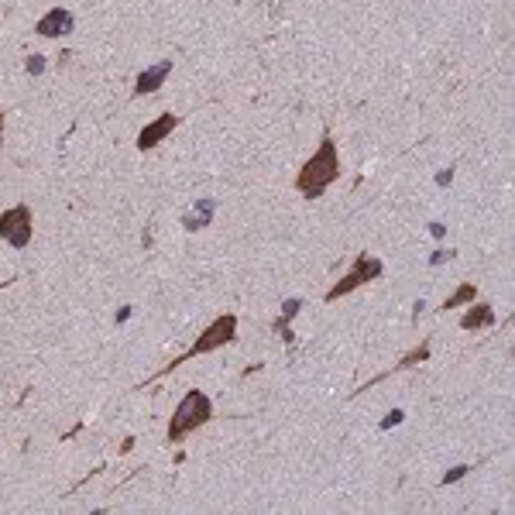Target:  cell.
I'll return each mask as SVG.
<instances>
[{"label": "cell", "mask_w": 515, "mask_h": 515, "mask_svg": "<svg viewBox=\"0 0 515 515\" xmlns=\"http://www.w3.org/2000/svg\"><path fill=\"white\" fill-rule=\"evenodd\" d=\"M210 416H213V402L206 399L203 392H186V399L179 402V409L172 416V423H169V440L172 443H179L182 437H189L193 430H200L210 423Z\"/></svg>", "instance_id": "7a4b0ae2"}, {"label": "cell", "mask_w": 515, "mask_h": 515, "mask_svg": "<svg viewBox=\"0 0 515 515\" xmlns=\"http://www.w3.org/2000/svg\"><path fill=\"white\" fill-rule=\"evenodd\" d=\"M491 323H495V309H491L488 303H474V306L464 313L461 330H485Z\"/></svg>", "instance_id": "30bf717a"}, {"label": "cell", "mask_w": 515, "mask_h": 515, "mask_svg": "<svg viewBox=\"0 0 515 515\" xmlns=\"http://www.w3.org/2000/svg\"><path fill=\"white\" fill-rule=\"evenodd\" d=\"M0 141H4V114H0Z\"/></svg>", "instance_id": "44dd1931"}, {"label": "cell", "mask_w": 515, "mask_h": 515, "mask_svg": "<svg viewBox=\"0 0 515 515\" xmlns=\"http://www.w3.org/2000/svg\"><path fill=\"white\" fill-rule=\"evenodd\" d=\"M430 234H433V237H443V234H447V227H443V224H430Z\"/></svg>", "instance_id": "ffe728a7"}, {"label": "cell", "mask_w": 515, "mask_h": 515, "mask_svg": "<svg viewBox=\"0 0 515 515\" xmlns=\"http://www.w3.org/2000/svg\"><path fill=\"white\" fill-rule=\"evenodd\" d=\"M426 358H430V340H423V344H419L416 351H409L406 358L395 364V371H402V368H409V364H419V360H426Z\"/></svg>", "instance_id": "7c38bea8"}, {"label": "cell", "mask_w": 515, "mask_h": 515, "mask_svg": "<svg viewBox=\"0 0 515 515\" xmlns=\"http://www.w3.org/2000/svg\"><path fill=\"white\" fill-rule=\"evenodd\" d=\"M28 73H31V76H42V73H45V55H31V59H28Z\"/></svg>", "instance_id": "2e32d148"}, {"label": "cell", "mask_w": 515, "mask_h": 515, "mask_svg": "<svg viewBox=\"0 0 515 515\" xmlns=\"http://www.w3.org/2000/svg\"><path fill=\"white\" fill-rule=\"evenodd\" d=\"M76 28V18H73V11H66V7H55L49 11L42 21H38V35L42 38H62V35H69Z\"/></svg>", "instance_id": "52a82bcc"}, {"label": "cell", "mask_w": 515, "mask_h": 515, "mask_svg": "<svg viewBox=\"0 0 515 515\" xmlns=\"http://www.w3.org/2000/svg\"><path fill=\"white\" fill-rule=\"evenodd\" d=\"M337 176H340V158H337L334 138L327 134V138L320 141V148L313 152V158L299 169L296 189H299L306 200H316V196H323V193L330 189V182H337Z\"/></svg>", "instance_id": "6da1fadb"}, {"label": "cell", "mask_w": 515, "mask_h": 515, "mask_svg": "<svg viewBox=\"0 0 515 515\" xmlns=\"http://www.w3.org/2000/svg\"><path fill=\"white\" fill-rule=\"evenodd\" d=\"M303 309V303L299 299H285V306H282V320H275V330H289V320L296 316Z\"/></svg>", "instance_id": "4fadbf2b"}, {"label": "cell", "mask_w": 515, "mask_h": 515, "mask_svg": "<svg viewBox=\"0 0 515 515\" xmlns=\"http://www.w3.org/2000/svg\"><path fill=\"white\" fill-rule=\"evenodd\" d=\"M131 320V306H121L117 309V323H128Z\"/></svg>", "instance_id": "d6986e66"}, {"label": "cell", "mask_w": 515, "mask_h": 515, "mask_svg": "<svg viewBox=\"0 0 515 515\" xmlns=\"http://www.w3.org/2000/svg\"><path fill=\"white\" fill-rule=\"evenodd\" d=\"M467 471H471L467 464H457L454 471H447V474H443V485H454V481H461V478L467 474Z\"/></svg>", "instance_id": "9a60e30c"}, {"label": "cell", "mask_w": 515, "mask_h": 515, "mask_svg": "<svg viewBox=\"0 0 515 515\" xmlns=\"http://www.w3.org/2000/svg\"><path fill=\"white\" fill-rule=\"evenodd\" d=\"M385 272V265L378 261V258H371V255H358V261L351 265V272L340 279V282L327 292V303H337V299H344V296H351L358 285H364V282H371V279H378Z\"/></svg>", "instance_id": "277c9868"}, {"label": "cell", "mask_w": 515, "mask_h": 515, "mask_svg": "<svg viewBox=\"0 0 515 515\" xmlns=\"http://www.w3.org/2000/svg\"><path fill=\"white\" fill-rule=\"evenodd\" d=\"M176 124H179L176 114H158L148 128H141V134H138V148H141V152H152L162 138H169V134L176 131Z\"/></svg>", "instance_id": "8992f818"}, {"label": "cell", "mask_w": 515, "mask_h": 515, "mask_svg": "<svg viewBox=\"0 0 515 515\" xmlns=\"http://www.w3.org/2000/svg\"><path fill=\"white\" fill-rule=\"evenodd\" d=\"M172 73V62L169 59H162V62H154L152 69H145V73H138V83H134V97H145V93H154L165 79Z\"/></svg>", "instance_id": "ba28073f"}, {"label": "cell", "mask_w": 515, "mask_h": 515, "mask_svg": "<svg viewBox=\"0 0 515 515\" xmlns=\"http://www.w3.org/2000/svg\"><path fill=\"white\" fill-rule=\"evenodd\" d=\"M450 179H454V169H447V172H440V176H437L440 186H450Z\"/></svg>", "instance_id": "ac0fdd59"}, {"label": "cell", "mask_w": 515, "mask_h": 515, "mask_svg": "<svg viewBox=\"0 0 515 515\" xmlns=\"http://www.w3.org/2000/svg\"><path fill=\"white\" fill-rule=\"evenodd\" d=\"M402 419H406V412H402V409H395L392 416H385V419H382V426H378V430H382V433H385V430H395V426H399Z\"/></svg>", "instance_id": "5bb4252c"}, {"label": "cell", "mask_w": 515, "mask_h": 515, "mask_svg": "<svg viewBox=\"0 0 515 515\" xmlns=\"http://www.w3.org/2000/svg\"><path fill=\"white\" fill-rule=\"evenodd\" d=\"M447 258H454V255H450V251H433V255H430V265H440V261H447Z\"/></svg>", "instance_id": "e0dca14e"}, {"label": "cell", "mask_w": 515, "mask_h": 515, "mask_svg": "<svg viewBox=\"0 0 515 515\" xmlns=\"http://www.w3.org/2000/svg\"><path fill=\"white\" fill-rule=\"evenodd\" d=\"M234 334H237V316H220V320H213L210 327L203 330V337L182 354V358H176L172 364H169V371L176 368V364H182V360H189V358H196V354H210V351H217V347H224V344H231Z\"/></svg>", "instance_id": "3957f363"}, {"label": "cell", "mask_w": 515, "mask_h": 515, "mask_svg": "<svg viewBox=\"0 0 515 515\" xmlns=\"http://www.w3.org/2000/svg\"><path fill=\"white\" fill-rule=\"evenodd\" d=\"M474 296H478V289H474L471 282H461L457 289H454V296L443 303V309H457V306H464V303H471Z\"/></svg>", "instance_id": "8fae6325"}, {"label": "cell", "mask_w": 515, "mask_h": 515, "mask_svg": "<svg viewBox=\"0 0 515 515\" xmlns=\"http://www.w3.org/2000/svg\"><path fill=\"white\" fill-rule=\"evenodd\" d=\"M213 213H217V200H196V203L189 206L186 213H182V227L186 231H203L206 224L213 220Z\"/></svg>", "instance_id": "9c48e42d"}, {"label": "cell", "mask_w": 515, "mask_h": 515, "mask_svg": "<svg viewBox=\"0 0 515 515\" xmlns=\"http://www.w3.org/2000/svg\"><path fill=\"white\" fill-rule=\"evenodd\" d=\"M0 237L11 248H28L31 241V210L28 206H11L0 213Z\"/></svg>", "instance_id": "5b68a950"}]
</instances>
